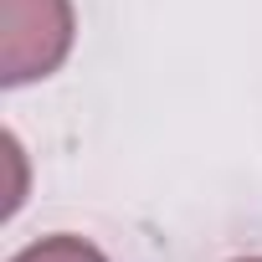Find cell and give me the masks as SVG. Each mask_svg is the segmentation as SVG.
Listing matches in <instances>:
<instances>
[{
	"label": "cell",
	"instance_id": "1",
	"mask_svg": "<svg viewBox=\"0 0 262 262\" xmlns=\"http://www.w3.org/2000/svg\"><path fill=\"white\" fill-rule=\"evenodd\" d=\"M77 36L72 0H0V82L26 88L52 77Z\"/></svg>",
	"mask_w": 262,
	"mask_h": 262
},
{
	"label": "cell",
	"instance_id": "2",
	"mask_svg": "<svg viewBox=\"0 0 262 262\" xmlns=\"http://www.w3.org/2000/svg\"><path fill=\"white\" fill-rule=\"evenodd\" d=\"M11 262H108L93 242H82V236H72V231H57V236H41V242H31V247H21Z\"/></svg>",
	"mask_w": 262,
	"mask_h": 262
},
{
	"label": "cell",
	"instance_id": "3",
	"mask_svg": "<svg viewBox=\"0 0 262 262\" xmlns=\"http://www.w3.org/2000/svg\"><path fill=\"white\" fill-rule=\"evenodd\" d=\"M236 262H262V257H236Z\"/></svg>",
	"mask_w": 262,
	"mask_h": 262
}]
</instances>
